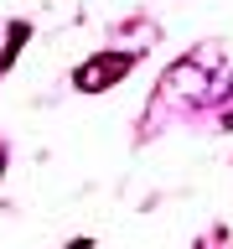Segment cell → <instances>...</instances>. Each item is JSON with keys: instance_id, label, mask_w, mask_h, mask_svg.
Here are the masks:
<instances>
[{"instance_id": "6da1fadb", "label": "cell", "mask_w": 233, "mask_h": 249, "mask_svg": "<svg viewBox=\"0 0 233 249\" xmlns=\"http://www.w3.org/2000/svg\"><path fill=\"white\" fill-rule=\"evenodd\" d=\"M124 73H130V57H124V52H109V57H93V62L78 68V89H109V83L124 78Z\"/></svg>"}]
</instances>
